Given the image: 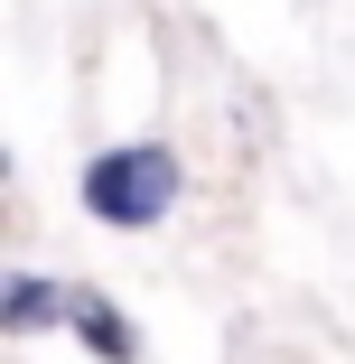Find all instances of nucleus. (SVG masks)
<instances>
[{
  "instance_id": "nucleus-1",
  "label": "nucleus",
  "mask_w": 355,
  "mask_h": 364,
  "mask_svg": "<svg viewBox=\"0 0 355 364\" xmlns=\"http://www.w3.org/2000/svg\"><path fill=\"white\" fill-rule=\"evenodd\" d=\"M178 205V159L159 150V140H131V150H103L85 168V215L112 234H150L159 215Z\"/></svg>"
},
{
  "instance_id": "nucleus-3",
  "label": "nucleus",
  "mask_w": 355,
  "mask_h": 364,
  "mask_svg": "<svg viewBox=\"0 0 355 364\" xmlns=\"http://www.w3.org/2000/svg\"><path fill=\"white\" fill-rule=\"evenodd\" d=\"M65 318H75V336H85L103 364H131V355H140V336L122 327V309L103 299V289H75V309H65Z\"/></svg>"
},
{
  "instance_id": "nucleus-2",
  "label": "nucleus",
  "mask_w": 355,
  "mask_h": 364,
  "mask_svg": "<svg viewBox=\"0 0 355 364\" xmlns=\"http://www.w3.org/2000/svg\"><path fill=\"white\" fill-rule=\"evenodd\" d=\"M65 309H75V289H56V280H38V271H10V280H0V327H10V336L56 327Z\"/></svg>"
}]
</instances>
